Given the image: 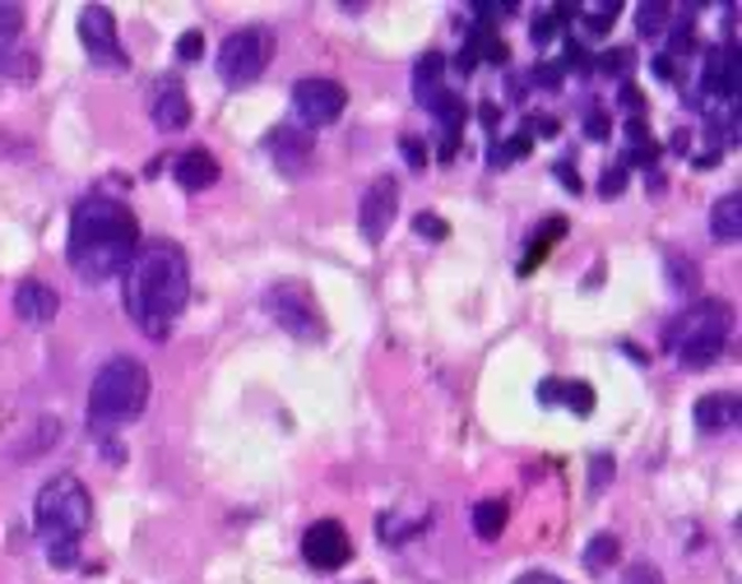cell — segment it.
Wrapping results in <instances>:
<instances>
[{
  "label": "cell",
  "instance_id": "33",
  "mask_svg": "<svg viewBox=\"0 0 742 584\" xmlns=\"http://www.w3.org/2000/svg\"><path fill=\"white\" fill-rule=\"evenodd\" d=\"M622 584H664V575H659L655 566H649V561H636V566L626 571V580H622Z\"/></svg>",
  "mask_w": 742,
  "mask_h": 584
},
{
  "label": "cell",
  "instance_id": "25",
  "mask_svg": "<svg viewBox=\"0 0 742 584\" xmlns=\"http://www.w3.org/2000/svg\"><path fill=\"white\" fill-rule=\"evenodd\" d=\"M617 14H622L617 0H603V6H590V10H584V29H590V33H609V29L617 24Z\"/></svg>",
  "mask_w": 742,
  "mask_h": 584
},
{
  "label": "cell",
  "instance_id": "17",
  "mask_svg": "<svg viewBox=\"0 0 742 584\" xmlns=\"http://www.w3.org/2000/svg\"><path fill=\"white\" fill-rule=\"evenodd\" d=\"M269 153L279 159L283 172H298V167L311 159V134L298 130V126H283V130L269 134Z\"/></svg>",
  "mask_w": 742,
  "mask_h": 584
},
{
  "label": "cell",
  "instance_id": "24",
  "mask_svg": "<svg viewBox=\"0 0 742 584\" xmlns=\"http://www.w3.org/2000/svg\"><path fill=\"white\" fill-rule=\"evenodd\" d=\"M668 19H673V10L659 6V0H645V6H636V29H641L645 37L664 33V29H668Z\"/></svg>",
  "mask_w": 742,
  "mask_h": 584
},
{
  "label": "cell",
  "instance_id": "7",
  "mask_svg": "<svg viewBox=\"0 0 742 584\" xmlns=\"http://www.w3.org/2000/svg\"><path fill=\"white\" fill-rule=\"evenodd\" d=\"M269 311H275V321L288 329V334H298V339L307 344H321L325 339V316H321V306L316 298L302 288V283H279V288H269Z\"/></svg>",
  "mask_w": 742,
  "mask_h": 584
},
{
  "label": "cell",
  "instance_id": "38",
  "mask_svg": "<svg viewBox=\"0 0 742 584\" xmlns=\"http://www.w3.org/2000/svg\"><path fill=\"white\" fill-rule=\"evenodd\" d=\"M655 75H659V79H678V61H673V56H659V61H655Z\"/></svg>",
  "mask_w": 742,
  "mask_h": 584
},
{
  "label": "cell",
  "instance_id": "3",
  "mask_svg": "<svg viewBox=\"0 0 742 584\" xmlns=\"http://www.w3.org/2000/svg\"><path fill=\"white\" fill-rule=\"evenodd\" d=\"M94 520V501H88V487L75 474H56L37 487V501H33V524L47 556L56 566H71L75 552H79V538Z\"/></svg>",
  "mask_w": 742,
  "mask_h": 584
},
{
  "label": "cell",
  "instance_id": "16",
  "mask_svg": "<svg viewBox=\"0 0 742 584\" xmlns=\"http://www.w3.org/2000/svg\"><path fill=\"white\" fill-rule=\"evenodd\" d=\"M176 182H182V191H209L218 182V163H214V153L209 149H191L176 159Z\"/></svg>",
  "mask_w": 742,
  "mask_h": 584
},
{
  "label": "cell",
  "instance_id": "11",
  "mask_svg": "<svg viewBox=\"0 0 742 584\" xmlns=\"http://www.w3.org/2000/svg\"><path fill=\"white\" fill-rule=\"evenodd\" d=\"M302 556L311 571H340L344 561L353 556V543H348V529L340 520H316L307 533H302Z\"/></svg>",
  "mask_w": 742,
  "mask_h": 584
},
{
  "label": "cell",
  "instance_id": "40",
  "mask_svg": "<svg viewBox=\"0 0 742 584\" xmlns=\"http://www.w3.org/2000/svg\"><path fill=\"white\" fill-rule=\"evenodd\" d=\"M622 107H641V94H636V84H622Z\"/></svg>",
  "mask_w": 742,
  "mask_h": 584
},
{
  "label": "cell",
  "instance_id": "8",
  "mask_svg": "<svg viewBox=\"0 0 742 584\" xmlns=\"http://www.w3.org/2000/svg\"><path fill=\"white\" fill-rule=\"evenodd\" d=\"M292 107H298V117L307 130L316 126H330L344 117L348 107V88L340 79H325V75H311V79H298L292 84Z\"/></svg>",
  "mask_w": 742,
  "mask_h": 584
},
{
  "label": "cell",
  "instance_id": "26",
  "mask_svg": "<svg viewBox=\"0 0 742 584\" xmlns=\"http://www.w3.org/2000/svg\"><path fill=\"white\" fill-rule=\"evenodd\" d=\"M529 149H534V134H515V140H502L497 149H492V163H497V167H510L515 159H525Z\"/></svg>",
  "mask_w": 742,
  "mask_h": 584
},
{
  "label": "cell",
  "instance_id": "31",
  "mask_svg": "<svg viewBox=\"0 0 742 584\" xmlns=\"http://www.w3.org/2000/svg\"><path fill=\"white\" fill-rule=\"evenodd\" d=\"M399 153L409 159V167L418 172V167H427V149H422V140H413V134H404L399 140Z\"/></svg>",
  "mask_w": 742,
  "mask_h": 584
},
{
  "label": "cell",
  "instance_id": "20",
  "mask_svg": "<svg viewBox=\"0 0 742 584\" xmlns=\"http://www.w3.org/2000/svg\"><path fill=\"white\" fill-rule=\"evenodd\" d=\"M506 520H510V506L502 497H487L474 506V533L483 538V543H497V538L506 533Z\"/></svg>",
  "mask_w": 742,
  "mask_h": 584
},
{
  "label": "cell",
  "instance_id": "9",
  "mask_svg": "<svg viewBox=\"0 0 742 584\" xmlns=\"http://www.w3.org/2000/svg\"><path fill=\"white\" fill-rule=\"evenodd\" d=\"M79 37H84V52H88V61H94V65H103V71H126L117 19H111L107 6H84L79 10Z\"/></svg>",
  "mask_w": 742,
  "mask_h": 584
},
{
  "label": "cell",
  "instance_id": "5",
  "mask_svg": "<svg viewBox=\"0 0 742 584\" xmlns=\"http://www.w3.org/2000/svg\"><path fill=\"white\" fill-rule=\"evenodd\" d=\"M269 65H275V33H269L265 24H246V29L223 37V52H218L223 84L246 88V84H256Z\"/></svg>",
  "mask_w": 742,
  "mask_h": 584
},
{
  "label": "cell",
  "instance_id": "15",
  "mask_svg": "<svg viewBox=\"0 0 742 584\" xmlns=\"http://www.w3.org/2000/svg\"><path fill=\"white\" fill-rule=\"evenodd\" d=\"M733 422H742V399L738 394H706L701 403H696V426L701 432H729Z\"/></svg>",
  "mask_w": 742,
  "mask_h": 584
},
{
  "label": "cell",
  "instance_id": "42",
  "mask_svg": "<svg viewBox=\"0 0 742 584\" xmlns=\"http://www.w3.org/2000/svg\"><path fill=\"white\" fill-rule=\"evenodd\" d=\"M557 172H561V182H567V186H571V191H580V176H576V172H571V167H567V163H561V167H557Z\"/></svg>",
  "mask_w": 742,
  "mask_h": 584
},
{
  "label": "cell",
  "instance_id": "39",
  "mask_svg": "<svg viewBox=\"0 0 742 584\" xmlns=\"http://www.w3.org/2000/svg\"><path fill=\"white\" fill-rule=\"evenodd\" d=\"M515 584H567V580H557V575H544V571H529V575H520Z\"/></svg>",
  "mask_w": 742,
  "mask_h": 584
},
{
  "label": "cell",
  "instance_id": "10",
  "mask_svg": "<svg viewBox=\"0 0 742 584\" xmlns=\"http://www.w3.org/2000/svg\"><path fill=\"white\" fill-rule=\"evenodd\" d=\"M399 214V182L395 176H376V182L363 191V209H357V228H363V237L372 246L386 241L390 223Z\"/></svg>",
  "mask_w": 742,
  "mask_h": 584
},
{
  "label": "cell",
  "instance_id": "2",
  "mask_svg": "<svg viewBox=\"0 0 742 584\" xmlns=\"http://www.w3.org/2000/svg\"><path fill=\"white\" fill-rule=\"evenodd\" d=\"M135 251H140V218L111 195H84L71 214V246H65L75 274L107 283L111 274H126Z\"/></svg>",
  "mask_w": 742,
  "mask_h": 584
},
{
  "label": "cell",
  "instance_id": "23",
  "mask_svg": "<svg viewBox=\"0 0 742 584\" xmlns=\"http://www.w3.org/2000/svg\"><path fill=\"white\" fill-rule=\"evenodd\" d=\"M617 552H622V548H617V538H613V533H599L594 543L584 548V566H590V571H609L613 561H617Z\"/></svg>",
  "mask_w": 742,
  "mask_h": 584
},
{
  "label": "cell",
  "instance_id": "19",
  "mask_svg": "<svg viewBox=\"0 0 742 584\" xmlns=\"http://www.w3.org/2000/svg\"><path fill=\"white\" fill-rule=\"evenodd\" d=\"M538 399L544 403H567L571 413H590L594 409V390L580 386V380H544V390H538Z\"/></svg>",
  "mask_w": 742,
  "mask_h": 584
},
{
  "label": "cell",
  "instance_id": "32",
  "mask_svg": "<svg viewBox=\"0 0 742 584\" xmlns=\"http://www.w3.org/2000/svg\"><path fill=\"white\" fill-rule=\"evenodd\" d=\"M668 269H673V283H678L682 292H687V288H696V274H691V260H682V256H668Z\"/></svg>",
  "mask_w": 742,
  "mask_h": 584
},
{
  "label": "cell",
  "instance_id": "22",
  "mask_svg": "<svg viewBox=\"0 0 742 584\" xmlns=\"http://www.w3.org/2000/svg\"><path fill=\"white\" fill-rule=\"evenodd\" d=\"M561 232H567V218H544V223H538V228H534V241H529V251H525V260H520V274H529V269L548 256V246L561 241Z\"/></svg>",
  "mask_w": 742,
  "mask_h": 584
},
{
  "label": "cell",
  "instance_id": "43",
  "mask_svg": "<svg viewBox=\"0 0 742 584\" xmlns=\"http://www.w3.org/2000/svg\"><path fill=\"white\" fill-rule=\"evenodd\" d=\"M0 71H6V52H0Z\"/></svg>",
  "mask_w": 742,
  "mask_h": 584
},
{
  "label": "cell",
  "instance_id": "30",
  "mask_svg": "<svg viewBox=\"0 0 742 584\" xmlns=\"http://www.w3.org/2000/svg\"><path fill=\"white\" fill-rule=\"evenodd\" d=\"M584 140H609V117L594 107V111H584Z\"/></svg>",
  "mask_w": 742,
  "mask_h": 584
},
{
  "label": "cell",
  "instance_id": "21",
  "mask_svg": "<svg viewBox=\"0 0 742 584\" xmlns=\"http://www.w3.org/2000/svg\"><path fill=\"white\" fill-rule=\"evenodd\" d=\"M478 61H506V42L497 37V33H487V29H478V33H469V42H464V56H460V65L464 71H474Z\"/></svg>",
  "mask_w": 742,
  "mask_h": 584
},
{
  "label": "cell",
  "instance_id": "41",
  "mask_svg": "<svg viewBox=\"0 0 742 584\" xmlns=\"http://www.w3.org/2000/svg\"><path fill=\"white\" fill-rule=\"evenodd\" d=\"M534 134H557V121H552V117H538V121H534Z\"/></svg>",
  "mask_w": 742,
  "mask_h": 584
},
{
  "label": "cell",
  "instance_id": "34",
  "mask_svg": "<svg viewBox=\"0 0 742 584\" xmlns=\"http://www.w3.org/2000/svg\"><path fill=\"white\" fill-rule=\"evenodd\" d=\"M200 47H205V37H200V29H191V33H182V42H176V56L200 61Z\"/></svg>",
  "mask_w": 742,
  "mask_h": 584
},
{
  "label": "cell",
  "instance_id": "35",
  "mask_svg": "<svg viewBox=\"0 0 742 584\" xmlns=\"http://www.w3.org/2000/svg\"><path fill=\"white\" fill-rule=\"evenodd\" d=\"M474 14H478V19H487V24H497V19H510V14H520V6H492V0L483 6V0H478V6H474Z\"/></svg>",
  "mask_w": 742,
  "mask_h": 584
},
{
  "label": "cell",
  "instance_id": "1",
  "mask_svg": "<svg viewBox=\"0 0 742 584\" xmlns=\"http://www.w3.org/2000/svg\"><path fill=\"white\" fill-rule=\"evenodd\" d=\"M126 311L140 334L149 339H168L172 325L182 321L191 298V260L176 241L153 237L140 241V251L126 264Z\"/></svg>",
  "mask_w": 742,
  "mask_h": 584
},
{
  "label": "cell",
  "instance_id": "28",
  "mask_svg": "<svg viewBox=\"0 0 742 584\" xmlns=\"http://www.w3.org/2000/svg\"><path fill=\"white\" fill-rule=\"evenodd\" d=\"M561 79H567V71H561V65H552V61L534 65V75H529V84H538V88H561Z\"/></svg>",
  "mask_w": 742,
  "mask_h": 584
},
{
  "label": "cell",
  "instance_id": "29",
  "mask_svg": "<svg viewBox=\"0 0 742 584\" xmlns=\"http://www.w3.org/2000/svg\"><path fill=\"white\" fill-rule=\"evenodd\" d=\"M413 228H418L427 241H441L445 232H451V228H445V218H437V214H418V218H413Z\"/></svg>",
  "mask_w": 742,
  "mask_h": 584
},
{
  "label": "cell",
  "instance_id": "4",
  "mask_svg": "<svg viewBox=\"0 0 742 584\" xmlns=\"http://www.w3.org/2000/svg\"><path fill=\"white\" fill-rule=\"evenodd\" d=\"M149 367L135 357H111L98 367L94 386H88V432L94 436H117L130 422H140L149 403Z\"/></svg>",
  "mask_w": 742,
  "mask_h": 584
},
{
  "label": "cell",
  "instance_id": "13",
  "mask_svg": "<svg viewBox=\"0 0 742 584\" xmlns=\"http://www.w3.org/2000/svg\"><path fill=\"white\" fill-rule=\"evenodd\" d=\"M14 311H19V321H24V325H52L56 311H61V298H56L52 283L24 279L14 288Z\"/></svg>",
  "mask_w": 742,
  "mask_h": 584
},
{
  "label": "cell",
  "instance_id": "27",
  "mask_svg": "<svg viewBox=\"0 0 742 584\" xmlns=\"http://www.w3.org/2000/svg\"><path fill=\"white\" fill-rule=\"evenodd\" d=\"M24 33V10L19 6H0V52H10V42Z\"/></svg>",
  "mask_w": 742,
  "mask_h": 584
},
{
  "label": "cell",
  "instance_id": "18",
  "mask_svg": "<svg viewBox=\"0 0 742 584\" xmlns=\"http://www.w3.org/2000/svg\"><path fill=\"white\" fill-rule=\"evenodd\" d=\"M710 237L719 246L742 241V195H719L710 209Z\"/></svg>",
  "mask_w": 742,
  "mask_h": 584
},
{
  "label": "cell",
  "instance_id": "36",
  "mask_svg": "<svg viewBox=\"0 0 742 584\" xmlns=\"http://www.w3.org/2000/svg\"><path fill=\"white\" fill-rule=\"evenodd\" d=\"M622 186H626V167H622V163H617L613 172H603V182H599V191H603V195H617Z\"/></svg>",
  "mask_w": 742,
  "mask_h": 584
},
{
  "label": "cell",
  "instance_id": "14",
  "mask_svg": "<svg viewBox=\"0 0 742 584\" xmlns=\"http://www.w3.org/2000/svg\"><path fill=\"white\" fill-rule=\"evenodd\" d=\"M149 111H153V126L159 130H186L191 126V98L176 79H163L159 88H153Z\"/></svg>",
  "mask_w": 742,
  "mask_h": 584
},
{
  "label": "cell",
  "instance_id": "6",
  "mask_svg": "<svg viewBox=\"0 0 742 584\" xmlns=\"http://www.w3.org/2000/svg\"><path fill=\"white\" fill-rule=\"evenodd\" d=\"M729 334H733V306L729 302H696L687 311H678L668 325H664V348H687V344H729Z\"/></svg>",
  "mask_w": 742,
  "mask_h": 584
},
{
  "label": "cell",
  "instance_id": "37",
  "mask_svg": "<svg viewBox=\"0 0 742 584\" xmlns=\"http://www.w3.org/2000/svg\"><path fill=\"white\" fill-rule=\"evenodd\" d=\"M590 478H594V483H609V478H613V459H609V455H599V464L590 468Z\"/></svg>",
  "mask_w": 742,
  "mask_h": 584
},
{
  "label": "cell",
  "instance_id": "12",
  "mask_svg": "<svg viewBox=\"0 0 742 584\" xmlns=\"http://www.w3.org/2000/svg\"><path fill=\"white\" fill-rule=\"evenodd\" d=\"M701 88H706V98H733L738 88H742V56H738L733 42H724V47H710V52H706Z\"/></svg>",
  "mask_w": 742,
  "mask_h": 584
}]
</instances>
